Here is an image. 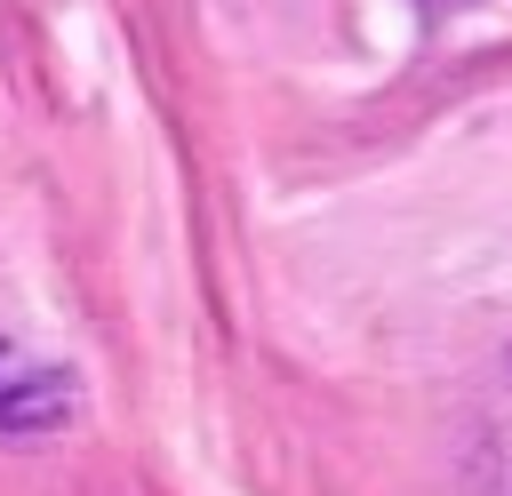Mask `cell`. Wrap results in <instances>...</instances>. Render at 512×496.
<instances>
[]
</instances>
